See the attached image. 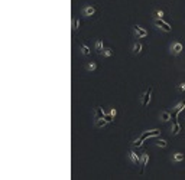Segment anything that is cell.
Here are the masks:
<instances>
[{"instance_id":"obj_1","label":"cell","mask_w":185,"mask_h":180,"mask_svg":"<svg viewBox=\"0 0 185 180\" xmlns=\"http://www.w3.org/2000/svg\"><path fill=\"white\" fill-rule=\"evenodd\" d=\"M155 25H156L158 28H161L164 32H171V26H169V23L164 22V19H158V17H156V20H155Z\"/></svg>"},{"instance_id":"obj_2","label":"cell","mask_w":185,"mask_h":180,"mask_svg":"<svg viewBox=\"0 0 185 180\" xmlns=\"http://www.w3.org/2000/svg\"><path fill=\"white\" fill-rule=\"evenodd\" d=\"M133 30H135L136 36H137V39H142V38H146L148 36V32L143 29V28H140V26H133Z\"/></svg>"},{"instance_id":"obj_3","label":"cell","mask_w":185,"mask_h":180,"mask_svg":"<svg viewBox=\"0 0 185 180\" xmlns=\"http://www.w3.org/2000/svg\"><path fill=\"white\" fill-rule=\"evenodd\" d=\"M171 49H172V53H174V55H179V53H181V50H182V43L175 42V43H172Z\"/></svg>"},{"instance_id":"obj_4","label":"cell","mask_w":185,"mask_h":180,"mask_svg":"<svg viewBox=\"0 0 185 180\" xmlns=\"http://www.w3.org/2000/svg\"><path fill=\"white\" fill-rule=\"evenodd\" d=\"M159 134H161V131H159V130L146 131V133H143V134H142V138H143V140H146V138H149V137H156V135H159Z\"/></svg>"},{"instance_id":"obj_5","label":"cell","mask_w":185,"mask_h":180,"mask_svg":"<svg viewBox=\"0 0 185 180\" xmlns=\"http://www.w3.org/2000/svg\"><path fill=\"white\" fill-rule=\"evenodd\" d=\"M106 114H104V110L101 107H96V115H94V121L100 120V118H104Z\"/></svg>"},{"instance_id":"obj_6","label":"cell","mask_w":185,"mask_h":180,"mask_svg":"<svg viewBox=\"0 0 185 180\" xmlns=\"http://www.w3.org/2000/svg\"><path fill=\"white\" fill-rule=\"evenodd\" d=\"M151 94H152V88H149V89L145 92V95H143V107H148V104H149V101H151Z\"/></svg>"},{"instance_id":"obj_7","label":"cell","mask_w":185,"mask_h":180,"mask_svg":"<svg viewBox=\"0 0 185 180\" xmlns=\"http://www.w3.org/2000/svg\"><path fill=\"white\" fill-rule=\"evenodd\" d=\"M148 162H149V154L148 153H143V159H142V169H140V173L145 171V167L148 166Z\"/></svg>"},{"instance_id":"obj_8","label":"cell","mask_w":185,"mask_h":180,"mask_svg":"<svg viewBox=\"0 0 185 180\" xmlns=\"http://www.w3.org/2000/svg\"><path fill=\"white\" fill-rule=\"evenodd\" d=\"M83 13H84V16H93L96 13V7L94 6H87Z\"/></svg>"},{"instance_id":"obj_9","label":"cell","mask_w":185,"mask_h":180,"mask_svg":"<svg viewBox=\"0 0 185 180\" xmlns=\"http://www.w3.org/2000/svg\"><path fill=\"white\" fill-rule=\"evenodd\" d=\"M142 49H143L142 43L136 40V42H135V45H133V53H135V55H139V53L142 52Z\"/></svg>"},{"instance_id":"obj_10","label":"cell","mask_w":185,"mask_h":180,"mask_svg":"<svg viewBox=\"0 0 185 180\" xmlns=\"http://www.w3.org/2000/svg\"><path fill=\"white\" fill-rule=\"evenodd\" d=\"M96 50H97L99 53H103V50H104V45H103V40H101V39H97V40H96Z\"/></svg>"},{"instance_id":"obj_11","label":"cell","mask_w":185,"mask_h":180,"mask_svg":"<svg viewBox=\"0 0 185 180\" xmlns=\"http://www.w3.org/2000/svg\"><path fill=\"white\" fill-rule=\"evenodd\" d=\"M129 157H130V160H132V163L133 164L139 163V156L136 154L135 151H129Z\"/></svg>"},{"instance_id":"obj_12","label":"cell","mask_w":185,"mask_h":180,"mask_svg":"<svg viewBox=\"0 0 185 180\" xmlns=\"http://www.w3.org/2000/svg\"><path fill=\"white\" fill-rule=\"evenodd\" d=\"M80 48H81L83 55H85V56H87V55H91V49H90V48H88L85 43H81V45H80Z\"/></svg>"},{"instance_id":"obj_13","label":"cell","mask_w":185,"mask_h":180,"mask_svg":"<svg viewBox=\"0 0 185 180\" xmlns=\"http://www.w3.org/2000/svg\"><path fill=\"white\" fill-rule=\"evenodd\" d=\"M161 120L164 121V123H166L171 120V113L169 111H164V113H161Z\"/></svg>"},{"instance_id":"obj_14","label":"cell","mask_w":185,"mask_h":180,"mask_svg":"<svg viewBox=\"0 0 185 180\" xmlns=\"http://www.w3.org/2000/svg\"><path fill=\"white\" fill-rule=\"evenodd\" d=\"M179 131H181V125L176 123V121H174V127H172V134L174 135H176V134H179Z\"/></svg>"},{"instance_id":"obj_15","label":"cell","mask_w":185,"mask_h":180,"mask_svg":"<svg viewBox=\"0 0 185 180\" xmlns=\"http://www.w3.org/2000/svg\"><path fill=\"white\" fill-rule=\"evenodd\" d=\"M172 159H174V162H182L184 160V154L182 153H175Z\"/></svg>"},{"instance_id":"obj_16","label":"cell","mask_w":185,"mask_h":180,"mask_svg":"<svg viewBox=\"0 0 185 180\" xmlns=\"http://www.w3.org/2000/svg\"><path fill=\"white\" fill-rule=\"evenodd\" d=\"M107 123H109V121H107L106 118H100V120L96 121V125H97V127H104V125H107Z\"/></svg>"},{"instance_id":"obj_17","label":"cell","mask_w":185,"mask_h":180,"mask_svg":"<svg viewBox=\"0 0 185 180\" xmlns=\"http://www.w3.org/2000/svg\"><path fill=\"white\" fill-rule=\"evenodd\" d=\"M97 69V64L96 62H88L87 64V71H96Z\"/></svg>"},{"instance_id":"obj_18","label":"cell","mask_w":185,"mask_h":180,"mask_svg":"<svg viewBox=\"0 0 185 180\" xmlns=\"http://www.w3.org/2000/svg\"><path fill=\"white\" fill-rule=\"evenodd\" d=\"M113 55V50L110 49V48H106V49L103 50V56H106V58H110Z\"/></svg>"},{"instance_id":"obj_19","label":"cell","mask_w":185,"mask_h":180,"mask_svg":"<svg viewBox=\"0 0 185 180\" xmlns=\"http://www.w3.org/2000/svg\"><path fill=\"white\" fill-rule=\"evenodd\" d=\"M156 146H158V147H162V148H165V147H166V146H168V143H166V140H162V138H161V140H158V143H156Z\"/></svg>"},{"instance_id":"obj_20","label":"cell","mask_w":185,"mask_h":180,"mask_svg":"<svg viewBox=\"0 0 185 180\" xmlns=\"http://www.w3.org/2000/svg\"><path fill=\"white\" fill-rule=\"evenodd\" d=\"M72 29H74V30L80 29V19H78V17H77V19L74 20V26H72Z\"/></svg>"},{"instance_id":"obj_21","label":"cell","mask_w":185,"mask_h":180,"mask_svg":"<svg viewBox=\"0 0 185 180\" xmlns=\"http://www.w3.org/2000/svg\"><path fill=\"white\" fill-rule=\"evenodd\" d=\"M142 141H143V138H142V137H140V138H137V140H135L133 147H140V146H142Z\"/></svg>"},{"instance_id":"obj_22","label":"cell","mask_w":185,"mask_h":180,"mask_svg":"<svg viewBox=\"0 0 185 180\" xmlns=\"http://www.w3.org/2000/svg\"><path fill=\"white\" fill-rule=\"evenodd\" d=\"M155 15H156L158 19H164V15H165V13H164V10H156V12H155Z\"/></svg>"},{"instance_id":"obj_23","label":"cell","mask_w":185,"mask_h":180,"mask_svg":"<svg viewBox=\"0 0 185 180\" xmlns=\"http://www.w3.org/2000/svg\"><path fill=\"white\" fill-rule=\"evenodd\" d=\"M178 91L184 92V91H185V82H182V84H179V85H178Z\"/></svg>"},{"instance_id":"obj_24","label":"cell","mask_w":185,"mask_h":180,"mask_svg":"<svg viewBox=\"0 0 185 180\" xmlns=\"http://www.w3.org/2000/svg\"><path fill=\"white\" fill-rule=\"evenodd\" d=\"M110 114L113 115V117H116V115H117V110H116V108H111V111H110Z\"/></svg>"}]
</instances>
